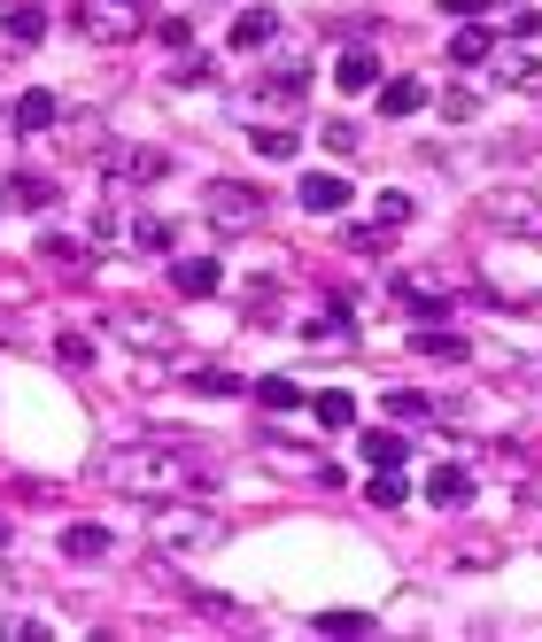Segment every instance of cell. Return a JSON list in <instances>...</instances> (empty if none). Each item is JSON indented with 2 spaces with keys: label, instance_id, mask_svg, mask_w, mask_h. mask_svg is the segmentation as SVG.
<instances>
[{
  "label": "cell",
  "instance_id": "33",
  "mask_svg": "<svg viewBox=\"0 0 542 642\" xmlns=\"http://www.w3.org/2000/svg\"><path fill=\"white\" fill-rule=\"evenodd\" d=\"M504 86H528V93H542V70H535V62H512V70H504Z\"/></svg>",
  "mask_w": 542,
  "mask_h": 642
},
{
  "label": "cell",
  "instance_id": "36",
  "mask_svg": "<svg viewBox=\"0 0 542 642\" xmlns=\"http://www.w3.org/2000/svg\"><path fill=\"white\" fill-rule=\"evenodd\" d=\"M0 550H8V518H0Z\"/></svg>",
  "mask_w": 542,
  "mask_h": 642
},
{
  "label": "cell",
  "instance_id": "3",
  "mask_svg": "<svg viewBox=\"0 0 542 642\" xmlns=\"http://www.w3.org/2000/svg\"><path fill=\"white\" fill-rule=\"evenodd\" d=\"M349 194H357V186H349L342 170H311V178L295 186V201H303L311 217H342V209H349Z\"/></svg>",
  "mask_w": 542,
  "mask_h": 642
},
{
  "label": "cell",
  "instance_id": "18",
  "mask_svg": "<svg viewBox=\"0 0 542 642\" xmlns=\"http://www.w3.org/2000/svg\"><path fill=\"white\" fill-rule=\"evenodd\" d=\"M62 557H78V565H86V557H109V534H101V526H70V534H62Z\"/></svg>",
  "mask_w": 542,
  "mask_h": 642
},
{
  "label": "cell",
  "instance_id": "27",
  "mask_svg": "<svg viewBox=\"0 0 542 642\" xmlns=\"http://www.w3.org/2000/svg\"><path fill=\"white\" fill-rule=\"evenodd\" d=\"M372 620L364 612H318V635H364Z\"/></svg>",
  "mask_w": 542,
  "mask_h": 642
},
{
  "label": "cell",
  "instance_id": "34",
  "mask_svg": "<svg viewBox=\"0 0 542 642\" xmlns=\"http://www.w3.org/2000/svg\"><path fill=\"white\" fill-rule=\"evenodd\" d=\"M171 78H179V86H201V78H209V62H201V55H179V70H171Z\"/></svg>",
  "mask_w": 542,
  "mask_h": 642
},
{
  "label": "cell",
  "instance_id": "25",
  "mask_svg": "<svg viewBox=\"0 0 542 642\" xmlns=\"http://www.w3.org/2000/svg\"><path fill=\"white\" fill-rule=\"evenodd\" d=\"M132 240H140L148 256H164V248H171V225H164V217H140V225H132Z\"/></svg>",
  "mask_w": 542,
  "mask_h": 642
},
{
  "label": "cell",
  "instance_id": "2",
  "mask_svg": "<svg viewBox=\"0 0 542 642\" xmlns=\"http://www.w3.org/2000/svg\"><path fill=\"white\" fill-rule=\"evenodd\" d=\"M201 209H209L225 233H248V225L264 217V194H256V186H240V178H217V186L201 194Z\"/></svg>",
  "mask_w": 542,
  "mask_h": 642
},
{
  "label": "cell",
  "instance_id": "1",
  "mask_svg": "<svg viewBox=\"0 0 542 642\" xmlns=\"http://www.w3.org/2000/svg\"><path fill=\"white\" fill-rule=\"evenodd\" d=\"M109 481L117 487H156V495H164V487L209 481V465H201L194 450H179V457H171V450H125V457H109Z\"/></svg>",
  "mask_w": 542,
  "mask_h": 642
},
{
  "label": "cell",
  "instance_id": "15",
  "mask_svg": "<svg viewBox=\"0 0 542 642\" xmlns=\"http://www.w3.org/2000/svg\"><path fill=\"white\" fill-rule=\"evenodd\" d=\"M70 23H78V31H93V39H132V16H109V8H78Z\"/></svg>",
  "mask_w": 542,
  "mask_h": 642
},
{
  "label": "cell",
  "instance_id": "16",
  "mask_svg": "<svg viewBox=\"0 0 542 642\" xmlns=\"http://www.w3.org/2000/svg\"><path fill=\"white\" fill-rule=\"evenodd\" d=\"M364 457H372V465L387 473V465H403V457H411V442H403L395 426H380V434H364Z\"/></svg>",
  "mask_w": 542,
  "mask_h": 642
},
{
  "label": "cell",
  "instance_id": "17",
  "mask_svg": "<svg viewBox=\"0 0 542 642\" xmlns=\"http://www.w3.org/2000/svg\"><path fill=\"white\" fill-rule=\"evenodd\" d=\"M450 62H465V70H473V62H489V31H481V23H457V39H450Z\"/></svg>",
  "mask_w": 542,
  "mask_h": 642
},
{
  "label": "cell",
  "instance_id": "35",
  "mask_svg": "<svg viewBox=\"0 0 542 642\" xmlns=\"http://www.w3.org/2000/svg\"><path fill=\"white\" fill-rule=\"evenodd\" d=\"M442 8H450V16H457V23H473V16H481V8H489V0H442Z\"/></svg>",
  "mask_w": 542,
  "mask_h": 642
},
{
  "label": "cell",
  "instance_id": "12",
  "mask_svg": "<svg viewBox=\"0 0 542 642\" xmlns=\"http://www.w3.org/2000/svg\"><path fill=\"white\" fill-rule=\"evenodd\" d=\"M55 117H62V109H55V93H39V86H31V93L16 101V117H8V125H16V132H47Z\"/></svg>",
  "mask_w": 542,
  "mask_h": 642
},
{
  "label": "cell",
  "instance_id": "31",
  "mask_svg": "<svg viewBox=\"0 0 542 642\" xmlns=\"http://www.w3.org/2000/svg\"><path fill=\"white\" fill-rule=\"evenodd\" d=\"M39 256H47V264H78V240H62V233H47V240H39Z\"/></svg>",
  "mask_w": 542,
  "mask_h": 642
},
{
  "label": "cell",
  "instance_id": "7",
  "mask_svg": "<svg viewBox=\"0 0 542 642\" xmlns=\"http://www.w3.org/2000/svg\"><path fill=\"white\" fill-rule=\"evenodd\" d=\"M334 86H342V93H364V86H380V55H372V47H349V55L334 62Z\"/></svg>",
  "mask_w": 542,
  "mask_h": 642
},
{
  "label": "cell",
  "instance_id": "32",
  "mask_svg": "<svg viewBox=\"0 0 542 642\" xmlns=\"http://www.w3.org/2000/svg\"><path fill=\"white\" fill-rule=\"evenodd\" d=\"M156 39H164V47H186V39H194V23H186V16H164V23H156Z\"/></svg>",
  "mask_w": 542,
  "mask_h": 642
},
{
  "label": "cell",
  "instance_id": "8",
  "mask_svg": "<svg viewBox=\"0 0 542 642\" xmlns=\"http://www.w3.org/2000/svg\"><path fill=\"white\" fill-rule=\"evenodd\" d=\"M272 39H279V16H272V8H240L233 47H240V55H256V47H272Z\"/></svg>",
  "mask_w": 542,
  "mask_h": 642
},
{
  "label": "cell",
  "instance_id": "28",
  "mask_svg": "<svg viewBox=\"0 0 542 642\" xmlns=\"http://www.w3.org/2000/svg\"><path fill=\"white\" fill-rule=\"evenodd\" d=\"M496 225H528V233H542V209L535 201H496Z\"/></svg>",
  "mask_w": 542,
  "mask_h": 642
},
{
  "label": "cell",
  "instance_id": "21",
  "mask_svg": "<svg viewBox=\"0 0 542 642\" xmlns=\"http://www.w3.org/2000/svg\"><path fill=\"white\" fill-rule=\"evenodd\" d=\"M403 495H411V487H403V465H387V473L372 481V511H395Z\"/></svg>",
  "mask_w": 542,
  "mask_h": 642
},
{
  "label": "cell",
  "instance_id": "24",
  "mask_svg": "<svg viewBox=\"0 0 542 642\" xmlns=\"http://www.w3.org/2000/svg\"><path fill=\"white\" fill-rule=\"evenodd\" d=\"M125 333H132L140 348H171V325L164 318H125Z\"/></svg>",
  "mask_w": 542,
  "mask_h": 642
},
{
  "label": "cell",
  "instance_id": "11",
  "mask_svg": "<svg viewBox=\"0 0 542 642\" xmlns=\"http://www.w3.org/2000/svg\"><path fill=\"white\" fill-rule=\"evenodd\" d=\"M411 109H426V86L418 78H387L380 86V117H411Z\"/></svg>",
  "mask_w": 542,
  "mask_h": 642
},
{
  "label": "cell",
  "instance_id": "30",
  "mask_svg": "<svg viewBox=\"0 0 542 642\" xmlns=\"http://www.w3.org/2000/svg\"><path fill=\"white\" fill-rule=\"evenodd\" d=\"M55 356L78 372V364H93V340H86V333H62V348H55Z\"/></svg>",
  "mask_w": 542,
  "mask_h": 642
},
{
  "label": "cell",
  "instance_id": "9",
  "mask_svg": "<svg viewBox=\"0 0 542 642\" xmlns=\"http://www.w3.org/2000/svg\"><path fill=\"white\" fill-rule=\"evenodd\" d=\"M0 194H8V209H47V201H55V178H39V170H16Z\"/></svg>",
  "mask_w": 542,
  "mask_h": 642
},
{
  "label": "cell",
  "instance_id": "6",
  "mask_svg": "<svg viewBox=\"0 0 542 642\" xmlns=\"http://www.w3.org/2000/svg\"><path fill=\"white\" fill-rule=\"evenodd\" d=\"M387 295L403 310H418V318H442L450 310V287H434V279H387Z\"/></svg>",
  "mask_w": 542,
  "mask_h": 642
},
{
  "label": "cell",
  "instance_id": "5",
  "mask_svg": "<svg viewBox=\"0 0 542 642\" xmlns=\"http://www.w3.org/2000/svg\"><path fill=\"white\" fill-rule=\"evenodd\" d=\"M426 503L465 511V503H473V473H465V465H434V473H426Z\"/></svg>",
  "mask_w": 542,
  "mask_h": 642
},
{
  "label": "cell",
  "instance_id": "23",
  "mask_svg": "<svg viewBox=\"0 0 542 642\" xmlns=\"http://www.w3.org/2000/svg\"><path fill=\"white\" fill-rule=\"evenodd\" d=\"M256 156H264V162H287V156H295V132L264 125V132H256Z\"/></svg>",
  "mask_w": 542,
  "mask_h": 642
},
{
  "label": "cell",
  "instance_id": "14",
  "mask_svg": "<svg viewBox=\"0 0 542 642\" xmlns=\"http://www.w3.org/2000/svg\"><path fill=\"white\" fill-rule=\"evenodd\" d=\"M0 31H8L16 47H39V39H47V16H39V8L23 0V8H8V16H0Z\"/></svg>",
  "mask_w": 542,
  "mask_h": 642
},
{
  "label": "cell",
  "instance_id": "20",
  "mask_svg": "<svg viewBox=\"0 0 542 642\" xmlns=\"http://www.w3.org/2000/svg\"><path fill=\"white\" fill-rule=\"evenodd\" d=\"M387 418H403V426H418V418H434V403H426L418 387H395V395H387Z\"/></svg>",
  "mask_w": 542,
  "mask_h": 642
},
{
  "label": "cell",
  "instance_id": "13",
  "mask_svg": "<svg viewBox=\"0 0 542 642\" xmlns=\"http://www.w3.org/2000/svg\"><path fill=\"white\" fill-rule=\"evenodd\" d=\"M311 411H318V426H326V434H342V426H357V395H342V387H326V395H311Z\"/></svg>",
  "mask_w": 542,
  "mask_h": 642
},
{
  "label": "cell",
  "instance_id": "19",
  "mask_svg": "<svg viewBox=\"0 0 542 642\" xmlns=\"http://www.w3.org/2000/svg\"><path fill=\"white\" fill-rule=\"evenodd\" d=\"M256 403L264 411H303V387L295 379H256Z\"/></svg>",
  "mask_w": 542,
  "mask_h": 642
},
{
  "label": "cell",
  "instance_id": "10",
  "mask_svg": "<svg viewBox=\"0 0 542 642\" xmlns=\"http://www.w3.org/2000/svg\"><path fill=\"white\" fill-rule=\"evenodd\" d=\"M411 348H418V356H434V364H465V333H450V325L411 333Z\"/></svg>",
  "mask_w": 542,
  "mask_h": 642
},
{
  "label": "cell",
  "instance_id": "29",
  "mask_svg": "<svg viewBox=\"0 0 542 642\" xmlns=\"http://www.w3.org/2000/svg\"><path fill=\"white\" fill-rule=\"evenodd\" d=\"M380 225H387V233L411 225V194H380Z\"/></svg>",
  "mask_w": 542,
  "mask_h": 642
},
{
  "label": "cell",
  "instance_id": "4",
  "mask_svg": "<svg viewBox=\"0 0 542 642\" xmlns=\"http://www.w3.org/2000/svg\"><path fill=\"white\" fill-rule=\"evenodd\" d=\"M171 287H179L186 303H201V295L225 287V264H217V256H179V264H171Z\"/></svg>",
  "mask_w": 542,
  "mask_h": 642
},
{
  "label": "cell",
  "instance_id": "26",
  "mask_svg": "<svg viewBox=\"0 0 542 642\" xmlns=\"http://www.w3.org/2000/svg\"><path fill=\"white\" fill-rule=\"evenodd\" d=\"M194 395H240V379L225 364H209V372H194Z\"/></svg>",
  "mask_w": 542,
  "mask_h": 642
},
{
  "label": "cell",
  "instance_id": "22",
  "mask_svg": "<svg viewBox=\"0 0 542 642\" xmlns=\"http://www.w3.org/2000/svg\"><path fill=\"white\" fill-rule=\"evenodd\" d=\"M117 170H125V178H164V170H171V156L140 148V156H117Z\"/></svg>",
  "mask_w": 542,
  "mask_h": 642
}]
</instances>
